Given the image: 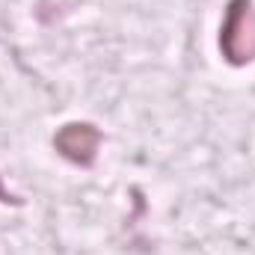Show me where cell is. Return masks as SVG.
<instances>
[{"instance_id":"obj_1","label":"cell","mask_w":255,"mask_h":255,"mask_svg":"<svg viewBox=\"0 0 255 255\" xmlns=\"http://www.w3.org/2000/svg\"><path fill=\"white\" fill-rule=\"evenodd\" d=\"M220 54L235 68L255 63V3L253 0H229L220 24Z\"/></svg>"},{"instance_id":"obj_2","label":"cell","mask_w":255,"mask_h":255,"mask_svg":"<svg viewBox=\"0 0 255 255\" xmlns=\"http://www.w3.org/2000/svg\"><path fill=\"white\" fill-rule=\"evenodd\" d=\"M104 142V133L92 122H65L54 133V148L74 166H92L98 160V148Z\"/></svg>"},{"instance_id":"obj_3","label":"cell","mask_w":255,"mask_h":255,"mask_svg":"<svg viewBox=\"0 0 255 255\" xmlns=\"http://www.w3.org/2000/svg\"><path fill=\"white\" fill-rule=\"evenodd\" d=\"M0 202H3V205H21V199H18L15 193H9L3 187V178H0Z\"/></svg>"}]
</instances>
